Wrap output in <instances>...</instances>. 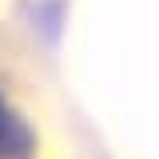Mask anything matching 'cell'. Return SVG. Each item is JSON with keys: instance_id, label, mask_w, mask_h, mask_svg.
Returning <instances> with one entry per match:
<instances>
[{"instance_id": "cell-1", "label": "cell", "mask_w": 159, "mask_h": 159, "mask_svg": "<svg viewBox=\"0 0 159 159\" xmlns=\"http://www.w3.org/2000/svg\"><path fill=\"white\" fill-rule=\"evenodd\" d=\"M20 147V123L12 119V111L0 103V155H8V151H16Z\"/></svg>"}]
</instances>
